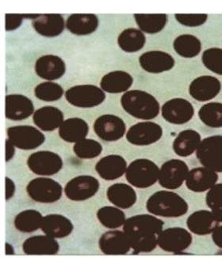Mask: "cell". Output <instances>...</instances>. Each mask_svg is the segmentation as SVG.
Masks as SVG:
<instances>
[{"label":"cell","instance_id":"cell-1","mask_svg":"<svg viewBox=\"0 0 222 258\" xmlns=\"http://www.w3.org/2000/svg\"><path fill=\"white\" fill-rule=\"evenodd\" d=\"M163 220L152 215H137L129 218L123 231L130 241L133 254L150 253L157 246V239L163 230Z\"/></svg>","mask_w":222,"mask_h":258},{"label":"cell","instance_id":"cell-2","mask_svg":"<svg viewBox=\"0 0 222 258\" xmlns=\"http://www.w3.org/2000/svg\"><path fill=\"white\" fill-rule=\"evenodd\" d=\"M120 102L126 113L138 120H153L160 112V105L157 99L146 91H127L122 95Z\"/></svg>","mask_w":222,"mask_h":258},{"label":"cell","instance_id":"cell-3","mask_svg":"<svg viewBox=\"0 0 222 258\" xmlns=\"http://www.w3.org/2000/svg\"><path fill=\"white\" fill-rule=\"evenodd\" d=\"M146 209L154 216L177 218L187 213L188 205L187 201L177 194L170 191H159L148 198Z\"/></svg>","mask_w":222,"mask_h":258},{"label":"cell","instance_id":"cell-4","mask_svg":"<svg viewBox=\"0 0 222 258\" xmlns=\"http://www.w3.org/2000/svg\"><path fill=\"white\" fill-rule=\"evenodd\" d=\"M125 175L126 181L132 186L150 188L159 181V169L155 162L149 159H136L127 166Z\"/></svg>","mask_w":222,"mask_h":258},{"label":"cell","instance_id":"cell-5","mask_svg":"<svg viewBox=\"0 0 222 258\" xmlns=\"http://www.w3.org/2000/svg\"><path fill=\"white\" fill-rule=\"evenodd\" d=\"M65 99L75 107L94 108L103 103L106 98L101 87L91 84L76 85L68 89L65 93Z\"/></svg>","mask_w":222,"mask_h":258},{"label":"cell","instance_id":"cell-6","mask_svg":"<svg viewBox=\"0 0 222 258\" xmlns=\"http://www.w3.org/2000/svg\"><path fill=\"white\" fill-rule=\"evenodd\" d=\"M196 157L202 166L222 173V135L203 139L196 151Z\"/></svg>","mask_w":222,"mask_h":258},{"label":"cell","instance_id":"cell-7","mask_svg":"<svg viewBox=\"0 0 222 258\" xmlns=\"http://www.w3.org/2000/svg\"><path fill=\"white\" fill-rule=\"evenodd\" d=\"M26 192L33 201L39 203H54L59 201L63 188L58 181L48 177H37L29 182Z\"/></svg>","mask_w":222,"mask_h":258},{"label":"cell","instance_id":"cell-8","mask_svg":"<svg viewBox=\"0 0 222 258\" xmlns=\"http://www.w3.org/2000/svg\"><path fill=\"white\" fill-rule=\"evenodd\" d=\"M26 163L30 171L41 177L55 175L63 167L61 156L50 151H40L31 154L28 157Z\"/></svg>","mask_w":222,"mask_h":258},{"label":"cell","instance_id":"cell-9","mask_svg":"<svg viewBox=\"0 0 222 258\" xmlns=\"http://www.w3.org/2000/svg\"><path fill=\"white\" fill-rule=\"evenodd\" d=\"M8 140L21 150L36 149L42 145L45 141V137L37 127L32 126H13L7 130Z\"/></svg>","mask_w":222,"mask_h":258},{"label":"cell","instance_id":"cell-10","mask_svg":"<svg viewBox=\"0 0 222 258\" xmlns=\"http://www.w3.org/2000/svg\"><path fill=\"white\" fill-rule=\"evenodd\" d=\"M192 243V235L182 227H171L163 230L158 237L157 244L168 253L180 254Z\"/></svg>","mask_w":222,"mask_h":258},{"label":"cell","instance_id":"cell-11","mask_svg":"<svg viewBox=\"0 0 222 258\" xmlns=\"http://www.w3.org/2000/svg\"><path fill=\"white\" fill-rule=\"evenodd\" d=\"M189 171L188 166L184 161L180 159L166 161L159 169V184L166 189H177L186 181Z\"/></svg>","mask_w":222,"mask_h":258},{"label":"cell","instance_id":"cell-12","mask_svg":"<svg viewBox=\"0 0 222 258\" xmlns=\"http://www.w3.org/2000/svg\"><path fill=\"white\" fill-rule=\"evenodd\" d=\"M99 187L98 179L92 176L80 175L67 183L64 192L71 201H83L94 197Z\"/></svg>","mask_w":222,"mask_h":258},{"label":"cell","instance_id":"cell-13","mask_svg":"<svg viewBox=\"0 0 222 258\" xmlns=\"http://www.w3.org/2000/svg\"><path fill=\"white\" fill-rule=\"evenodd\" d=\"M161 113L163 119L169 124L182 125L191 120L194 115V109L187 100L175 98L163 104Z\"/></svg>","mask_w":222,"mask_h":258},{"label":"cell","instance_id":"cell-14","mask_svg":"<svg viewBox=\"0 0 222 258\" xmlns=\"http://www.w3.org/2000/svg\"><path fill=\"white\" fill-rule=\"evenodd\" d=\"M163 128L152 121L137 123L126 133L128 142L136 146H148L157 142L163 137Z\"/></svg>","mask_w":222,"mask_h":258},{"label":"cell","instance_id":"cell-15","mask_svg":"<svg viewBox=\"0 0 222 258\" xmlns=\"http://www.w3.org/2000/svg\"><path fill=\"white\" fill-rule=\"evenodd\" d=\"M94 133L101 140L115 142L124 137L126 132L125 122L115 115L100 116L93 124Z\"/></svg>","mask_w":222,"mask_h":258},{"label":"cell","instance_id":"cell-16","mask_svg":"<svg viewBox=\"0 0 222 258\" xmlns=\"http://www.w3.org/2000/svg\"><path fill=\"white\" fill-rule=\"evenodd\" d=\"M221 83L213 76H202L194 79L189 86V94L198 102H209L221 91Z\"/></svg>","mask_w":222,"mask_h":258},{"label":"cell","instance_id":"cell-17","mask_svg":"<svg viewBox=\"0 0 222 258\" xmlns=\"http://www.w3.org/2000/svg\"><path fill=\"white\" fill-rule=\"evenodd\" d=\"M34 113V105L22 94H8L5 97V116L8 120H26Z\"/></svg>","mask_w":222,"mask_h":258},{"label":"cell","instance_id":"cell-18","mask_svg":"<svg viewBox=\"0 0 222 258\" xmlns=\"http://www.w3.org/2000/svg\"><path fill=\"white\" fill-rule=\"evenodd\" d=\"M100 250L109 256H122L127 254L131 248L130 241L124 231H111L100 237Z\"/></svg>","mask_w":222,"mask_h":258},{"label":"cell","instance_id":"cell-19","mask_svg":"<svg viewBox=\"0 0 222 258\" xmlns=\"http://www.w3.org/2000/svg\"><path fill=\"white\" fill-rule=\"evenodd\" d=\"M218 181V174L209 168H194L189 171L186 179V186L192 192H206Z\"/></svg>","mask_w":222,"mask_h":258},{"label":"cell","instance_id":"cell-20","mask_svg":"<svg viewBox=\"0 0 222 258\" xmlns=\"http://www.w3.org/2000/svg\"><path fill=\"white\" fill-rule=\"evenodd\" d=\"M36 74L43 80L54 81L65 75V61L55 55H44L38 58L34 65Z\"/></svg>","mask_w":222,"mask_h":258},{"label":"cell","instance_id":"cell-21","mask_svg":"<svg viewBox=\"0 0 222 258\" xmlns=\"http://www.w3.org/2000/svg\"><path fill=\"white\" fill-rule=\"evenodd\" d=\"M139 63L145 72L159 74L173 69L175 59L163 51H149L139 57Z\"/></svg>","mask_w":222,"mask_h":258},{"label":"cell","instance_id":"cell-22","mask_svg":"<svg viewBox=\"0 0 222 258\" xmlns=\"http://www.w3.org/2000/svg\"><path fill=\"white\" fill-rule=\"evenodd\" d=\"M127 169L126 159L119 155H109L100 159L95 170L105 181H115L124 175Z\"/></svg>","mask_w":222,"mask_h":258},{"label":"cell","instance_id":"cell-23","mask_svg":"<svg viewBox=\"0 0 222 258\" xmlns=\"http://www.w3.org/2000/svg\"><path fill=\"white\" fill-rule=\"evenodd\" d=\"M32 25L38 34L45 37H58L65 28V19L59 14L37 15Z\"/></svg>","mask_w":222,"mask_h":258},{"label":"cell","instance_id":"cell-24","mask_svg":"<svg viewBox=\"0 0 222 258\" xmlns=\"http://www.w3.org/2000/svg\"><path fill=\"white\" fill-rule=\"evenodd\" d=\"M220 222L212 211L200 210L194 212L189 216L187 226L189 231L197 235H207L212 234Z\"/></svg>","mask_w":222,"mask_h":258},{"label":"cell","instance_id":"cell-25","mask_svg":"<svg viewBox=\"0 0 222 258\" xmlns=\"http://www.w3.org/2000/svg\"><path fill=\"white\" fill-rule=\"evenodd\" d=\"M59 249V245L56 238L46 234L30 237L22 244V250L25 254L32 256H52L57 254Z\"/></svg>","mask_w":222,"mask_h":258},{"label":"cell","instance_id":"cell-26","mask_svg":"<svg viewBox=\"0 0 222 258\" xmlns=\"http://www.w3.org/2000/svg\"><path fill=\"white\" fill-rule=\"evenodd\" d=\"M99 25L98 16L94 14H73L65 22V27L72 34L90 35L96 31Z\"/></svg>","mask_w":222,"mask_h":258},{"label":"cell","instance_id":"cell-27","mask_svg":"<svg viewBox=\"0 0 222 258\" xmlns=\"http://www.w3.org/2000/svg\"><path fill=\"white\" fill-rule=\"evenodd\" d=\"M41 229L44 234L58 239L70 235L73 231V224L62 215L51 214L43 218Z\"/></svg>","mask_w":222,"mask_h":258},{"label":"cell","instance_id":"cell-28","mask_svg":"<svg viewBox=\"0 0 222 258\" xmlns=\"http://www.w3.org/2000/svg\"><path fill=\"white\" fill-rule=\"evenodd\" d=\"M133 78L124 71H113L105 74L100 81V87L109 94L126 93L132 87Z\"/></svg>","mask_w":222,"mask_h":258},{"label":"cell","instance_id":"cell-29","mask_svg":"<svg viewBox=\"0 0 222 258\" xmlns=\"http://www.w3.org/2000/svg\"><path fill=\"white\" fill-rule=\"evenodd\" d=\"M33 123L42 131L52 132L59 128L64 122V114L58 108L44 106L37 109L33 115Z\"/></svg>","mask_w":222,"mask_h":258},{"label":"cell","instance_id":"cell-30","mask_svg":"<svg viewBox=\"0 0 222 258\" xmlns=\"http://www.w3.org/2000/svg\"><path fill=\"white\" fill-rule=\"evenodd\" d=\"M202 142L201 135L194 129H186L180 132L175 139L172 148L180 157H188L198 150Z\"/></svg>","mask_w":222,"mask_h":258},{"label":"cell","instance_id":"cell-31","mask_svg":"<svg viewBox=\"0 0 222 258\" xmlns=\"http://www.w3.org/2000/svg\"><path fill=\"white\" fill-rule=\"evenodd\" d=\"M106 196L112 205L121 209H130L135 205L137 199L135 190L124 183L112 184L108 188Z\"/></svg>","mask_w":222,"mask_h":258},{"label":"cell","instance_id":"cell-32","mask_svg":"<svg viewBox=\"0 0 222 258\" xmlns=\"http://www.w3.org/2000/svg\"><path fill=\"white\" fill-rule=\"evenodd\" d=\"M89 126L85 120L78 117L67 119L60 126L58 133L65 142L76 143L87 137Z\"/></svg>","mask_w":222,"mask_h":258},{"label":"cell","instance_id":"cell-33","mask_svg":"<svg viewBox=\"0 0 222 258\" xmlns=\"http://www.w3.org/2000/svg\"><path fill=\"white\" fill-rule=\"evenodd\" d=\"M117 43L123 52L135 53L144 48L146 43V37L138 29L127 28L119 33Z\"/></svg>","mask_w":222,"mask_h":258},{"label":"cell","instance_id":"cell-34","mask_svg":"<svg viewBox=\"0 0 222 258\" xmlns=\"http://www.w3.org/2000/svg\"><path fill=\"white\" fill-rule=\"evenodd\" d=\"M175 52L181 57L191 59L196 57L202 51V42L192 34H181L173 42Z\"/></svg>","mask_w":222,"mask_h":258},{"label":"cell","instance_id":"cell-35","mask_svg":"<svg viewBox=\"0 0 222 258\" xmlns=\"http://www.w3.org/2000/svg\"><path fill=\"white\" fill-rule=\"evenodd\" d=\"M134 19L139 30L148 34L159 33L168 23L166 14H135Z\"/></svg>","mask_w":222,"mask_h":258},{"label":"cell","instance_id":"cell-36","mask_svg":"<svg viewBox=\"0 0 222 258\" xmlns=\"http://www.w3.org/2000/svg\"><path fill=\"white\" fill-rule=\"evenodd\" d=\"M43 218L38 211L28 209L22 211L15 216L14 224L15 228L20 232L30 234L41 228Z\"/></svg>","mask_w":222,"mask_h":258},{"label":"cell","instance_id":"cell-37","mask_svg":"<svg viewBox=\"0 0 222 258\" xmlns=\"http://www.w3.org/2000/svg\"><path fill=\"white\" fill-rule=\"evenodd\" d=\"M98 221L103 227L111 230L124 225L126 218L124 212L116 206H104L97 212Z\"/></svg>","mask_w":222,"mask_h":258},{"label":"cell","instance_id":"cell-38","mask_svg":"<svg viewBox=\"0 0 222 258\" xmlns=\"http://www.w3.org/2000/svg\"><path fill=\"white\" fill-rule=\"evenodd\" d=\"M201 121L212 128L222 127V103L209 102L201 107L198 112Z\"/></svg>","mask_w":222,"mask_h":258},{"label":"cell","instance_id":"cell-39","mask_svg":"<svg viewBox=\"0 0 222 258\" xmlns=\"http://www.w3.org/2000/svg\"><path fill=\"white\" fill-rule=\"evenodd\" d=\"M102 144L93 139H83L73 146L75 155L81 159H95L102 154Z\"/></svg>","mask_w":222,"mask_h":258},{"label":"cell","instance_id":"cell-40","mask_svg":"<svg viewBox=\"0 0 222 258\" xmlns=\"http://www.w3.org/2000/svg\"><path fill=\"white\" fill-rule=\"evenodd\" d=\"M64 90L58 83L52 81L40 83L34 88V95L44 102H56L63 96Z\"/></svg>","mask_w":222,"mask_h":258},{"label":"cell","instance_id":"cell-41","mask_svg":"<svg viewBox=\"0 0 222 258\" xmlns=\"http://www.w3.org/2000/svg\"><path fill=\"white\" fill-rule=\"evenodd\" d=\"M202 61L206 69L215 74L222 76V48H210L205 50Z\"/></svg>","mask_w":222,"mask_h":258},{"label":"cell","instance_id":"cell-42","mask_svg":"<svg viewBox=\"0 0 222 258\" xmlns=\"http://www.w3.org/2000/svg\"><path fill=\"white\" fill-rule=\"evenodd\" d=\"M175 19L180 24L187 27H198L207 21L206 14H176Z\"/></svg>","mask_w":222,"mask_h":258},{"label":"cell","instance_id":"cell-43","mask_svg":"<svg viewBox=\"0 0 222 258\" xmlns=\"http://www.w3.org/2000/svg\"><path fill=\"white\" fill-rule=\"evenodd\" d=\"M205 201L212 211L222 206V183L215 184L209 190Z\"/></svg>","mask_w":222,"mask_h":258},{"label":"cell","instance_id":"cell-44","mask_svg":"<svg viewBox=\"0 0 222 258\" xmlns=\"http://www.w3.org/2000/svg\"><path fill=\"white\" fill-rule=\"evenodd\" d=\"M23 20L22 15L16 14H7L5 15V30L6 31H13L20 27Z\"/></svg>","mask_w":222,"mask_h":258},{"label":"cell","instance_id":"cell-45","mask_svg":"<svg viewBox=\"0 0 222 258\" xmlns=\"http://www.w3.org/2000/svg\"><path fill=\"white\" fill-rule=\"evenodd\" d=\"M6 196L5 198L7 201L11 199L13 197L15 192V185L14 181L10 179L9 177H6Z\"/></svg>","mask_w":222,"mask_h":258},{"label":"cell","instance_id":"cell-46","mask_svg":"<svg viewBox=\"0 0 222 258\" xmlns=\"http://www.w3.org/2000/svg\"><path fill=\"white\" fill-rule=\"evenodd\" d=\"M6 154L5 160L6 162H9L12 159L15 153V147L12 143L8 139L6 140L5 142Z\"/></svg>","mask_w":222,"mask_h":258},{"label":"cell","instance_id":"cell-47","mask_svg":"<svg viewBox=\"0 0 222 258\" xmlns=\"http://www.w3.org/2000/svg\"><path fill=\"white\" fill-rule=\"evenodd\" d=\"M212 234V238L215 245L222 249V226L216 227Z\"/></svg>","mask_w":222,"mask_h":258},{"label":"cell","instance_id":"cell-48","mask_svg":"<svg viewBox=\"0 0 222 258\" xmlns=\"http://www.w3.org/2000/svg\"><path fill=\"white\" fill-rule=\"evenodd\" d=\"M213 214L216 216V220H218L220 223H222V206L218 208V209H214L212 211Z\"/></svg>","mask_w":222,"mask_h":258},{"label":"cell","instance_id":"cell-49","mask_svg":"<svg viewBox=\"0 0 222 258\" xmlns=\"http://www.w3.org/2000/svg\"><path fill=\"white\" fill-rule=\"evenodd\" d=\"M5 254L6 255H14L15 254V250L12 245L9 243L5 244Z\"/></svg>","mask_w":222,"mask_h":258}]
</instances>
